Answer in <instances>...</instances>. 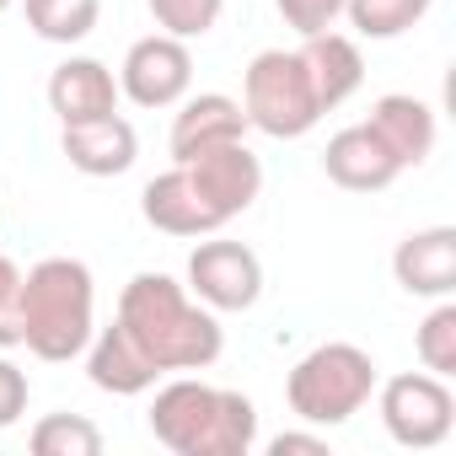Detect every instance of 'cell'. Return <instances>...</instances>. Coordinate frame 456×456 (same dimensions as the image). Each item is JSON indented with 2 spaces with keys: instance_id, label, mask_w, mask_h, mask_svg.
Wrapping results in <instances>:
<instances>
[{
  "instance_id": "6da1fadb",
  "label": "cell",
  "mask_w": 456,
  "mask_h": 456,
  "mask_svg": "<svg viewBox=\"0 0 456 456\" xmlns=\"http://www.w3.org/2000/svg\"><path fill=\"white\" fill-rule=\"evenodd\" d=\"M134 349L167 376V370H209L225 349V328L220 312H209L204 301L188 296V285H177L172 274H134L118 296V317H113Z\"/></svg>"
},
{
  "instance_id": "7a4b0ae2",
  "label": "cell",
  "mask_w": 456,
  "mask_h": 456,
  "mask_svg": "<svg viewBox=\"0 0 456 456\" xmlns=\"http://www.w3.org/2000/svg\"><path fill=\"white\" fill-rule=\"evenodd\" d=\"M145 424L172 456H248L258 445L253 397L232 387H209L199 376H177L156 387Z\"/></svg>"
},
{
  "instance_id": "3957f363",
  "label": "cell",
  "mask_w": 456,
  "mask_h": 456,
  "mask_svg": "<svg viewBox=\"0 0 456 456\" xmlns=\"http://www.w3.org/2000/svg\"><path fill=\"white\" fill-rule=\"evenodd\" d=\"M97 333V280L81 258H38L22 274V349L65 365L81 360V349Z\"/></svg>"
},
{
  "instance_id": "277c9868",
  "label": "cell",
  "mask_w": 456,
  "mask_h": 456,
  "mask_svg": "<svg viewBox=\"0 0 456 456\" xmlns=\"http://www.w3.org/2000/svg\"><path fill=\"white\" fill-rule=\"evenodd\" d=\"M376 381H381V370H376L370 349L328 338L296 360V370L285 376V403L301 424L338 429L376 397Z\"/></svg>"
},
{
  "instance_id": "5b68a950",
  "label": "cell",
  "mask_w": 456,
  "mask_h": 456,
  "mask_svg": "<svg viewBox=\"0 0 456 456\" xmlns=\"http://www.w3.org/2000/svg\"><path fill=\"white\" fill-rule=\"evenodd\" d=\"M242 113H248V129H258L269 140H301L322 124L312 76L296 49L253 54V65L242 70Z\"/></svg>"
},
{
  "instance_id": "8992f818",
  "label": "cell",
  "mask_w": 456,
  "mask_h": 456,
  "mask_svg": "<svg viewBox=\"0 0 456 456\" xmlns=\"http://www.w3.org/2000/svg\"><path fill=\"white\" fill-rule=\"evenodd\" d=\"M376 413L387 424V435L408 451H435L451 424H456V392L445 376L429 370H397L387 381H376Z\"/></svg>"
},
{
  "instance_id": "52a82bcc",
  "label": "cell",
  "mask_w": 456,
  "mask_h": 456,
  "mask_svg": "<svg viewBox=\"0 0 456 456\" xmlns=\"http://www.w3.org/2000/svg\"><path fill=\"white\" fill-rule=\"evenodd\" d=\"M188 296L204 301L209 312H253L264 296V264L248 242L232 237H199L188 253Z\"/></svg>"
},
{
  "instance_id": "ba28073f",
  "label": "cell",
  "mask_w": 456,
  "mask_h": 456,
  "mask_svg": "<svg viewBox=\"0 0 456 456\" xmlns=\"http://www.w3.org/2000/svg\"><path fill=\"white\" fill-rule=\"evenodd\" d=\"M188 92H193V54L183 38L145 33L129 44L124 65H118V97L156 113V108H177Z\"/></svg>"
},
{
  "instance_id": "9c48e42d",
  "label": "cell",
  "mask_w": 456,
  "mask_h": 456,
  "mask_svg": "<svg viewBox=\"0 0 456 456\" xmlns=\"http://www.w3.org/2000/svg\"><path fill=\"white\" fill-rule=\"evenodd\" d=\"M177 167H188V177L199 183V193L215 204V215H220L225 225H232L237 215H248V209L258 204V193H264V161L253 156L248 140L215 145V151H204V156H193V161H177Z\"/></svg>"
},
{
  "instance_id": "30bf717a",
  "label": "cell",
  "mask_w": 456,
  "mask_h": 456,
  "mask_svg": "<svg viewBox=\"0 0 456 456\" xmlns=\"http://www.w3.org/2000/svg\"><path fill=\"white\" fill-rule=\"evenodd\" d=\"M140 215H145V225H156L161 237H209V232H220V225H225L215 215V204L199 193V183L188 177V167H177V161L161 177L145 183Z\"/></svg>"
},
{
  "instance_id": "8fae6325",
  "label": "cell",
  "mask_w": 456,
  "mask_h": 456,
  "mask_svg": "<svg viewBox=\"0 0 456 456\" xmlns=\"http://www.w3.org/2000/svg\"><path fill=\"white\" fill-rule=\"evenodd\" d=\"M392 280L419 301L456 296V225H424L408 232L392 253Z\"/></svg>"
},
{
  "instance_id": "7c38bea8",
  "label": "cell",
  "mask_w": 456,
  "mask_h": 456,
  "mask_svg": "<svg viewBox=\"0 0 456 456\" xmlns=\"http://www.w3.org/2000/svg\"><path fill=\"white\" fill-rule=\"evenodd\" d=\"M232 140H248V113L237 97L225 92H199V97H183L177 113H172V134H167V151L172 161H193L215 145H232Z\"/></svg>"
},
{
  "instance_id": "4fadbf2b",
  "label": "cell",
  "mask_w": 456,
  "mask_h": 456,
  "mask_svg": "<svg viewBox=\"0 0 456 456\" xmlns=\"http://www.w3.org/2000/svg\"><path fill=\"white\" fill-rule=\"evenodd\" d=\"M60 151L81 177H124L140 156V134L124 113H108L86 124H60Z\"/></svg>"
},
{
  "instance_id": "5bb4252c",
  "label": "cell",
  "mask_w": 456,
  "mask_h": 456,
  "mask_svg": "<svg viewBox=\"0 0 456 456\" xmlns=\"http://www.w3.org/2000/svg\"><path fill=\"white\" fill-rule=\"evenodd\" d=\"M322 172H328L338 188H349V193H381V188H392V183L403 177V167L392 161V151L381 145V134H376L370 124L338 129V134L328 140V151H322Z\"/></svg>"
},
{
  "instance_id": "9a60e30c",
  "label": "cell",
  "mask_w": 456,
  "mask_h": 456,
  "mask_svg": "<svg viewBox=\"0 0 456 456\" xmlns=\"http://www.w3.org/2000/svg\"><path fill=\"white\" fill-rule=\"evenodd\" d=\"M49 108H54L60 124L108 118V113H118V76L92 54H70L49 76Z\"/></svg>"
},
{
  "instance_id": "2e32d148",
  "label": "cell",
  "mask_w": 456,
  "mask_h": 456,
  "mask_svg": "<svg viewBox=\"0 0 456 456\" xmlns=\"http://www.w3.org/2000/svg\"><path fill=\"white\" fill-rule=\"evenodd\" d=\"M301 65H306V76H312V92H317V108L322 113H333V108H344L360 86H365V54H360V44L349 38V33H312V38H301Z\"/></svg>"
},
{
  "instance_id": "e0dca14e",
  "label": "cell",
  "mask_w": 456,
  "mask_h": 456,
  "mask_svg": "<svg viewBox=\"0 0 456 456\" xmlns=\"http://www.w3.org/2000/svg\"><path fill=\"white\" fill-rule=\"evenodd\" d=\"M365 124L381 134V145L392 151V161H397L403 172H408V167H424L429 151H435V134H440L435 108H429L424 97H413V92H387V97H376V108H370Z\"/></svg>"
},
{
  "instance_id": "ac0fdd59",
  "label": "cell",
  "mask_w": 456,
  "mask_h": 456,
  "mask_svg": "<svg viewBox=\"0 0 456 456\" xmlns=\"http://www.w3.org/2000/svg\"><path fill=\"white\" fill-rule=\"evenodd\" d=\"M81 354H86V381H92L97 392H108V397H140V392H151V387L161 381V370L134 349V338H129L118 322L97 328Z\"/></svg>"
},
{
  "instance_id": "d6986e66",
  "label": "cell",
  "mask_w": 456,
  "mask_h": 456,
  "mask_svg": "<svg viewBox=\"0 0 456 456\" xmlns=\"http://www.w3.org/2000/svg\"><path fill=\"white\" fill-rule=\"evenodd\" d=\"M28 12V28L44 38V44H60V49H76L97 33L102 22V0H22Z\"/></svg>"
},
{
  "instance_id": "ffe728a7",
  "label": "cell",
  "mask_w": 456,
  "mask_h": 456,
  "mask_svg": "<svg viewBox=\"0 0 456 456\" xmlns=\"http://www.w3.org/2000/svg\"><path fill=\"white\" fill-rule=\"evenodd\" d=\"M435 0H344V17L360 38L370 44H387V38H403L413 33L424 17H429Z\"/></svg>"
},
{
  "instance_id": "44dd1931",
  "label": "cell",
  "mask_w": 456,
  "mask_h": 456,
  "mask_svg": "<svg viewBox=\"0 0 456 456\" xmlns=\"http://www.w3.org/2000/svg\"><path fill=\"white\" fill-rule=\"evenodd\" d=\"M33 456H102V429L86 413H44L28 429Z\"/></svg>"
},
{
  "instance_id": "7402d4cb",
  "label": "cell",
  "mask_w": 456,
  "mask_h": 456,
  "mask_svg": "<svg viewBox=\"0 0 456 456\" xmlns=\"http://www.w3.org/2000/svg\"><path fill=\"white\" fill-rule=\"evenodd\" d=\"M413 349H419V365L429 376H445V381L456 376V301L451 296L429 306V317L413 333Z\"/></svg>"
},
{
  "instance_id": "603a6c76",
  "label": "cell",
  "mask_w": 456,
  "mask_h": 456,
  "mask_svg": "<svg viewBox=\"0 0 456 456\" xmlns=\"http://www.w3.org/2000/svg\"><path fill=\"white\" fill-rule=\"evenodd\" d=\"M145 12H151L156 33L193 44V38L215 33V22H220V12H225V0H145Z\"/></svg>"
},
{
  "instance_id": "cb8c5ba5",
  "label": "cell",
  "mask_w": 456,
  "mask_h": 456,
  "mask_svg": "<svg viewBox=\"0 0 456 456\" xmlns=\"http://www.w3.org/2000/svg\"><path fill=\"white\" fill-rule=\"evenodd\" d=\"M0 349H22V264L0 253Z\"/></svg>"
},
{
  "instance_id": "d4e9b609",
  "label": "cell",
  "mask_w": 456,
  "mask_h": 456,
  "mask_svg": "<svg viewBox=\"0 0 456 456\" xmlns=\"http://www.w3.org/2000/svg\"><path fill=\"white\" fill-rule=\"evenodd\" d=\"M274 6H280L285 28H296L301 38H312V33H328V28L344 17V0H274Z\"/></svg>"
},
{
  "instance_id": "484cf974",
  "label": "cell",
  "mask_w": 456,
  "mask_h": 456,
  "mask_svg": "<svg viewBox=\"0 0 456 456\" xmlns=\"http://www.w3.org/2000/svg\"><path fill=\"white\" fill-rule=\"evenodd\" d=\"M28 397H33V381L17 360L0 354V429H12L22 413H28Z\"/></svg>"
},
{
  "instance_id": "4316f807",
  "label": "cell",
  "mask_w": 456,
  "mask_h": 456,
  "mask_svg": "<svg viewBox=\"0 0 456 456\" xmlns=\"http://www.w3.org/2000/svg\"><path fill=\"white\" fill-rule=\"evenodd\" d=\"M269 451H274V456H296V451H306V456H328V435H317V429H285V435L269 440Z\"/></svg>"
},
{
  "instance_id": "83f0119b",
  "label": "cell",
  "mask_w": 456,
  "mask_h": 456,
  "mask_svg": "<svg viewBox=\"0 0 456 456\" xmlns=\"http://www.w3.org/2000/svg\"><path fill=\"white\" fill-rule=\"evenodd\" d=\"M12 6H17V0H0V12H12Z\"/></svg>"
},
{
  "instance_id": "f1b7e54d",
  "label": "cell",
  "mask_w": 456,
  "mask_h": 456,
  "mask_svg": "<svg viewBox=\"0 0 456 456\" xmlns=\"http://www.w3.org/2000/svg\"><path fill=\"white\" fill-rule=\"evenodd\" d=\"M0 225H6V209H0Z\"/></svg>"
}]
</instances>
